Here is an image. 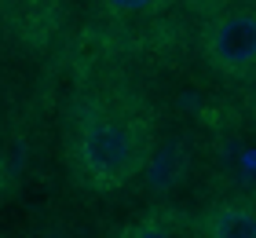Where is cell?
Listing matches in <instances>:
<instances>
[{"instance_id": "cell-5", "label": "cell", "mask_w": 256, "mask_h": 238, "mask_svg": "<svg viewBox=\"0 0 256 238\" xmlns=\"http://www.w3.org/2000/svg\"><path fill=\"white\" fill-rule=\"evenodd\" d=\"M187 4L198 11V15H208V11H220V8H230V4H242V0H187Z\"/></svg>"}, {"instance_id": "cell-2", "label": "cell", "mask_w": 256, "mask_h": 238, "mask_svg": "<svg viewBox=\"0 0 256 238\" xmlns=\"http://www.w3.org/2000/svg\"><path fill=\"white\" fill-rule=\"evenodd\" d=\"M198 48L216 77L256 81V0H242L202 15Z\"/></svg>"}, {"instance_id": "cell-3", "label": "cell", "mask_w": 256, "mask_h": 238, "mask_svg": "<svg viewBox=\"0 0 256 238\" xmlns=\"http://www.w3.org/2000/svg\"><path fill=\"white\" fill-rule=\"evenodd\" d=\"M198 238H256V194L224 198L198 212Z\"/></svg>"}, {"instance_id": "cell-4", "label": "cell", "mask_w": 256, "mask_h": 238, "mask_svg": "<svg viewBox=\"0 0 256 238\" xmlns=\"http://www.w3.org/2000/svg\"><path fill=\"white\" fill-rule=\"evenodd\" d=\"M118 238H198V212L180 205H154L143 216L128 220Z\"/></svg>"}, {"instance_id": "cell-6", "label": "cell", "mask_w": 256, "mask_h": 238, "mask_svg": "<svg viewBox=\"0 0 256 238\" xmlns=\"http://www.w3.org/2000/svg\"><path fill=\"white\" fill-rule=\"evenodd\" d=\"M8 190H11V169H8V158H4V150H0V201L8 198Z\"/></svg>"}, {"instance_id": "cell-1", "label": "cell", "mask_w": 256, "mask_h": 238, "mask_svg": "<svg viewBox=\"0 0 256 238\" xmlns=\"http://www.w3.org/2000/svg\"><path fill=\"white\" fill-rule=\"evenodd\" d=\"M158 147L154 106L128 77H99L66 106L62 158L77 187L114 194L143 176Z\"/></svg>"}]
</instances>
